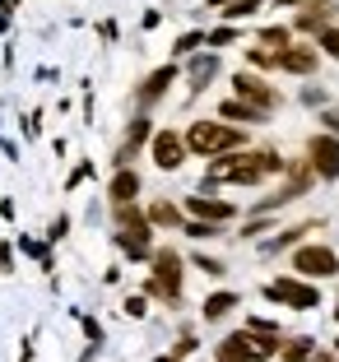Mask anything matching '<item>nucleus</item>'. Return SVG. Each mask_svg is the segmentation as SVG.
<instances>
[{
    "label": "nucleus",
    "instance_id": "nucleus-1",
    "mask_svg": "<svg viewBox=\"0 0 339 362\" xmlns=\"http://www.w3.org/2000/svg\"><path fill=\"white\" fill-rule=\"evenodd\" d=\"M284 163L275 153H223L219 163L209 168V181H233V186H255L260 177L279 172Z\"/></svg>",
    "mask_w": 339,
    "mask_h": 362
},
{
    "label": "nucleus",
    "instance_id": "nucleus-2",
    "mask_svg": "<svg viewBox=\"0 0 339 362\" xmlns=\"http://www.w3.org/2000/svg\"><path fill=\"white\" fill-rule=\"evenodd\" d=\"M181 144L191 153H205V158H223V153H233L237 144H246L242 126H223V121H195L186 135H181Z\"/></svg>",
    "mask_w": 339,
    "mask_h": 362
},
{
    "label": "nucleus",
    "instance_id": "nucleus-3",
    "mask_svg": "<svg viewBox=\"0 0 339 362\" xmlns=\"http://www.w3.org/2000/svg\"><path fill=\"white\" fill-rule=\"evenodd\" d=\"M279 344L275 334H255V330H242V334H228L219 344V362H265L275 358Z\"/></svg>",
    "mask_w": 339,
    "mask_h": 362
},
{
    "label": "nucleus",
    "instance_id": "nucleus-4",
    "mask_svg": "<svg viewBox=\"0 0 339 362\" xmlns=\"http://www.w3.org/2000/svg\"><path fill=\"white\" fill-rule=\"evenodd\" d=\"M149 293L163 302L181 298V256L177 251H154V274H149Z\"/></svg>",
    "mask_w": 339,
    "mask_h": 362
},
{
    "label": "nucleus",
    "instance_id": "nucleus-5",
    "mask_svg": "<svg viewBox=\"0 0 339 362\" xmlns=\"http://www.w3.org/2000/svg\"><path fill=\"white\" fill-rule=\"evenodd\" d=\"M117 223H121V251L130 260L149 256V223L135 214V204H117Z\"/></svg>",
    "mask_w": 339,
    "mask_h": 362
},
{
    "label": "nucleus",
    "instance_id": "nucleus-6",
    "mask_svg": "<svg viewBox=\"0 0 339 362\" xmlns=\"http://www.w3.org/2000/svg\"><path fill=\"white\" fill-rule=\"evenodd\" d=\"M265 298L284 302V307H293V311H311L321 302V293L311 284H302V279H275V284L265 288Z\"/></svg>",
    "mask_w": 339,
    "mask_h": 362
},
{
    "label": "nucleus",
    "instance_id": "nucleus-7",
    "mask_svg": "<svg viewBox=\"0 0 339 362\" xmlns=\"http://www.w3.org/2000/svg\"><path fill=\"white\" fill-rule=\"evenodd\" d=\"M293 269L307 279H326V274H339V256L330 246H297L293 251Z\"/></svg>",
    "mask_w": 339,
    "mask_h": 362
},
{
    "label": "nucleus",
    "instance_id": "nucleus-8",
    "mask_svg": "<svg viewBox=\"0 0 339 362\" xmlns=\"http://www.w3.org/2000/svg\"><path fill=\"white\" fill-rule=\"evenodd\" d=\"M233 88H237V103H246V107H255L260 117H265L270 107L279 103V93L265 84V79H255V75H237L233 79Z\"/></svg>",
    "mask_w": 339,
    "mask_h": 362
},
{
    "label": "nucleus",
    "instance_id": "nucleus-9",
    "mask_svg": "<svg viewBox=\"0 0 339 362\" xmlns=\"http://www.w3.org/2000/svg\"><path fill=\"white\" fill-rule=\"evenodd\" d=\"M307 158H311V168H316L321 177H339V139L335 135H316L307 144Z\"/></svg>",
    "mask_w": 339,
    "mask_h": 362
},
{
    "label": "nucleus",
    "instance_id": "nucleus-10",
    "mask_svg": "<svg viewBox=\"0 0 339 362\" xmlns=\"http://www.w3.org/2000/svg\"><path fill=\"white\" fill-rule=\"evenodd\" d=\"M181 158H186V144H181V135H172V130H159V135H154V163H159L163 172H177Z\"/></svg>",
    "mask_w": 339,
    "mask_h": 362
},
{
    "label": "nucleus",
    "instance_id": "nucleus-11",
    "mask_svg": "<svg viewBox=\"0 0 339 362\" xmlns=\"http://www.w3.org/2000/svg\"><path fill=\"white\" fill-rule=\"evenodd\" d=\"M284 52H288V33L284 28H265L260 42H255V52H251V65H279Z\"/></svg>",
    "mask_w": 339,
    "mask_h": 362
},
{
    "label": "nucleus",
    "instance_id": "nucleus-12",
    "mask_svg": "<svg viewBox=\"0 0 339 362\" xmlns=\"http://www.w3.org/2000/svg\"><path fill=\"white\" fill-rule=\"evenodd\" d=\"M279 65L293 70V75H311V70H316V52H311V47H288V52L279 56Z\"/></svg>",
    "mask_w": 339,
    "mask_h": 362
},
{
    "label": "nucleus",
    "instance_id": "nucleus-13",
    "mask_svg": "<svg viewBox=\"0 0 339 362\" xmlns=\"http://www.w3.org/2000/svg\"><path fill=\"white\" fill-rule=\"evenodd\" d=\"M186 209L200 214V218H209V223H223V218H233V204H223V200H205V195L186 200Z\"/></svg>",
    "mask_w": 339,
    "mask_h": 362
},
{
    "label": "nucleus",
    "instance_id": "nucleus-14",
    "mask_svg": "<svg viewBox=\"0 0 339 362\" xmlns=\"http://www.w3.org/2000/svg\"><path fill=\"white\" fill-rule=\"evenodd\" d=\"M135 191H139L135 172H117V177H112V204H130V200H135Z\"/></svg>",
    "mask_w": 339,
    "mask_h": 362
},
{
    "label": "nucleus",
    "instance_id": "nucleus-15",
    "mask_svg": "<svg viewBox=\"0 0 339 362\" xmlns=\"http://www.w3.org/2000/svg\"><path fill=\"white\" fill-rule=\"evenodd\" d=\"M172 79H177V70H172V65H168V70H159V75H149V84L139 88V98H144V103H159V98L168 93Z\"/></svg>",
    "mask_w": 339,
    "mask_h": 362
},
{
    "label": "nucleus",
    "instance_id": "nucleus-16",
    "mask_svg": "<svg viewBox=\"0 0 339 362\" xmlns=\"http://www.w3.org/2000/svg\"><path fill=\"white\" fill-rule=\"evenodd\" d=\"M233 307H237V293H214V298L205 302V320H219V316H228Z\"/></svg>",
    "mask_w": 339,
    "mask_h": 362
},
{
    "label": "nucleus",
    "instance_id": "nucleus-17",
    "mask_svg": "<svg viewBox=\"0 0 339 362\" xmlns=\"http://www.w3.org/2000/svg\"><path fill=\"white\" fill-rule=\"evenodd\" d=\"M223 121H260V112L233 98V103H223Z\"/></svg>",
    "mask_w": 339,
    "mask_h": 362
},
{
    "label": "nucleus",
    "instance_id": "nucleus-18",
    "mask_svg": "<svg viewBox=\"0 0 339 362\" xmlns=\"http://www.w3.org/2000/svg\"><path fill=\"white\" fill-rule=\"evenodd\" d=\"M149 223H163V228H172V223H181V214L172 209V204H154V209H149Z\"/></svg>",
    "mask_w": 339,
    "mask_h": 362
},
{
    "label": "nucleus",
    "instance_id": "nucleus-19",
    "mask_svg": "<svg viewBox=\"0 0 339 362\" xmlns=\"http://www.w3.org/2000/svg\"><path fill=\"white\" fill-rule=\"evenodd\" d=\"M214 65H219V61H214V56H205V61H195V70H191V84H195V88H200L205 79L214 75Z\"/></svg>",
    "mask_w": 339,
    "mask_h": 362
},
{
    "label": "nucleus",
    "instance_id": "nucleus-20",
    "mask_svg": "<svg viewBox=\"0 0 339 362\" xmlns=\"http://www.w3.org/2000/svg\"><path fill=\"white\" fill-rule=\"evenodd\" d=\"M311 358V344L307 339H297V344H288L284 349V362H307Z\"/></svg>",
    "mask_w": 339,
    "mask_h": 362
},
{
    "label": "nucleus",
    "instance_id": "nucleus-21",
    "mask_svg": "<svg viewBox=\"0 0 339 362\" xmlns=\"http://www.w3.org/2000/svg\"><path fill=\"white\" fill-rule=\"evenodd\" d=\"M144 135H149V121H135V126H130V139H126V153H135V144H144ZM126 153H121V158H126Z\"/></svg>",
    "mask_w": 339,
    "mask_h": 362
},
{
    "label": "nucleus",
    "instance_id": "nucleus-22",
    "mask_svg": "<svg viewBox=\"0 0 339 362\" xmlns=\"http://www.w3.org/2000/svg\"><path fill=\"white\" fill-rule=\"evenodd\" d=\"M321 47H326L330 56H339V28H326V33H321Z\"/></svg>",
    "mask_w": 339,
    "mask_h": 362
},
{
    "label": "nucleus",
    "instance_id": "nucleus-23",
    "mask_svg": "<svg viewBox=\"0 0 339 362\" xmlns=\"http://www.w3.org/2000/svg\"><path fill=\"white\" fill-rule=\"evenodd\" d=\"M233 37H237L233 28H214V33H209V47H228V42H233Z\"/></svg>",
    "mask_w": 339,
    "mask_h": 362
},
{
    "label": "nucleus",
    "instance_id": "nucleus-24",
    "mask_svg": "<svg viewBox=\"0 0 339 362\" xmlns=\"http://www.w3.org/2000/svg\"><path fill=\"white\" fill-rule=\"evenodd\" d=\"M200 42H205L200 33H186V37H177V52H191V47H200Z\"/></svg>",
    "mask_w": 339,
    "mask_h": 362
},
{
    "label": "nucleus",
    "instance_id": "nucleus-25",
    "mask_svg": "<svg viewBox=\"0 0 339 362\" xmlns=\"http://www.w3.org/2000/svg\"><path fill=\"white\" fill-rule=\"evenodd\" d=\"M251 10H255V0H242V5H233L228 14H233V19H242V14H251Z\"/></svg>",
    "mask_w": 339,
    "mask_h": 362
},
{
    "label": "nucleus",
    "instance_id": "nucleus-26",
    "mask_svg": "<svg viewBox=\"0 0 339 362\" xmlns=\"http://www.w3.org/2000/svg\"><path fill=\"white\" fill-rule=\"evenodd\" d=\"M326 126H335V139H339V112H330V117H326Z\"/></svg>",
    "mask_w": 339,
    "mask_h": 362
},
{
    "label": "nucleus",
    "instance_id": "nucleus-27",
    "mask_svg": "<svg viewBox=\"0 0 339 362\" xmlns=\"http://www.w3.org/2000/svg\"><path fill=\"white\" fill-rule=\"evenodd\" d=\"M209 5H228V0H209Z\"/></svg>",
    "mask_w": 339,
    "mask_h": 362
},
{
    "label": "nucleus",
    "instance_id": "nucleus-28",
    "mask_svg": "<svg viewBox=\"0 0 339 362\" xmlns=\"http://www.w3.org/2000/svg\"><path fill=\"white\" fill-rule=\"evenodd\" d=\"M159 362H172V358H159Z\"/></svg>",
    "mask_w": 339,
    "mask_h": 362
},
{
    "label": "nucleus",
    "instance_id": "nucleus-29",
    "mask_svg": "<svg viewBox=\"0 0 339 362\" xmlns=\"http://www.w3.org/2000/svg\"><path fill=\"white\" fill-rule=\"evenodd\" d=\"M335 349H339V344H335Z\"/></svg>",
    "mask_w": 339,
    "mask_h": 362
},
{
    "label": "nucleus",
    "instance_id": "nucleus-30",
    "mask_svg": "<svg viewBox=\"0 0 339 362\" xmlns=\"http://www.w3.org/2000/svg\"><path fill=\"white\" fill-rule=\"evenodd\" d=\"M335 316H339V311H335Z\"/></svg>",
    "mask_w": 339,
    "mask_h": 362
}]
</instances>
